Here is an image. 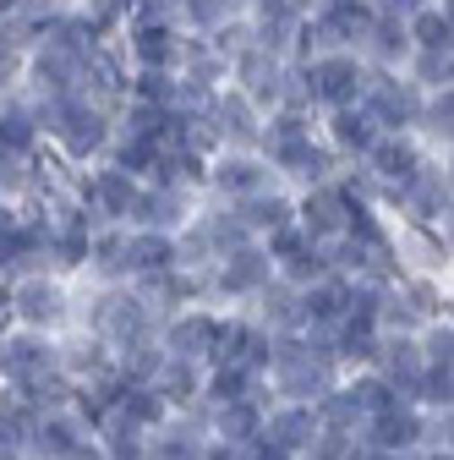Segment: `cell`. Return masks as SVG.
Wrapping results in <instances>:
<instances>
[{
  "label": "cell",
  "mask_w": 454,
  "mask_h": 460,
  "mask_svg": "<svg viewBox=\"0 0 454 460\" xmlns=\"http://www.w3.org/2000/svg\"><path fill=\"white\" fill-rule=\"evenodd\" d=\"M55 127H61V137H66L72 154H88V148H99V137H104L99 115H93V110H77V104H55Z\"/></svg>",
  "instance_id": "cell-1"
},
{
  "label": "cell",
  "mask_w": 454,
  "mask_h": 460,
  "mask_svg": "<svg viewBox=\"0 0 454 460\" xmlns=\"http://www.w3.org/2000/svg\"><path fill=\"white\" fill-rule=\"evenodd\" d=\"M279 378L291 394H318L323 389V362H312L307 351H279Z\"/></svg>",
  "instance_id": "cell-2"
},
{
  "label": "cell",
  "mask_w": 454,
  "mask_h": 460,
  "mask_svg": "<svg viewBox=\"0 0 454 460\" xmlns=\"http://www.w3.org/2000/svg\"><path fill=\"white\" fill-rule=\"evenodd\" d=\"M312 77H318V93H323V99H351V93H356V83H362L351 61H323Z\"/></svg>",
  "instance_id": "cell-3"
},
{
  "label": "cell",
  "mask_w": 454,
  "mask_h": 460,
  "mask_svg": "<svg viewBox=\"0 0 454 460\" xmlns=\"http://www.w3.org/2000/svg\"><path fill=\"white\" fill-rule=\"evenodd\" d=\"M44 362H49V345H39V340H17V345H6V351H0V367L17 373V378L39 373Z\"/></svg>",
  "instance_id": "cell-4"
},
{
  "label": "cell",
  "mask_w": 454,
  "mask_h": 460,
  "mask_svg": "<svg viewBox=\"0 0 454 460\" xmlns=\"http://www.w3.org/2000/svg\"><path fill=\"white\" fill-rule=\"evenodd\" d=\"M268 148H274V159H285V164H307L312 159V148L301 137V121H279L274 137H268Z\"/></svg>",
  "instance_id": "cell-5"
},
{
  "label": "cell",
  "mask_w": 454,
  "mask_h": 460,
  "mask_svg": "<svg viewBox=\"0 0 454 460\" xmlns=\"http://www.w3.org/2000/svg\"><path fill=\"white\" fill-rule=\"evenodd\" d=\"M268 274V258L263 252H236V263L224 269V291H247V285H258Z\"/></svg>",
  "instance_id": "cell-6"
},
{
  "label": "cell",
  "mask_w": 454,
  "mask_h": 460,
  "mask_svg": "<svg viewBox=\"0 0 454 460\" xmlns=\"http://www.w3.org/2000/svg\"><path fill=\"white\" fill-rule=\"evenodd\" d=\"M93 198H99L104 214H127V208H132V187H127V176H99V181H93Z\"/></svg>",
  "instance_id": "cell-7"
},
{
  "label": "cell",
  "mask_w": 454,
  "mask_h": 460,
  "mask_svg": "<svg viewBox=\"0 0 454 460\" xmlns=\"http://www.w3.org/2000/svg\"><path fill=\"white\" fill-rule=\"evenodd\" d=\"M127 263H137V269H164V263H170V242H159V236H137V242L127 247Z\"/></svg>",
  "instance_id": "cell-8"
},
{
  "label": "cell",
  "mask_w": 454,
  "mask_h": 460,
  "mask_svg": "<svg viewBox=\"0 0 454 460\" xmlns=\"http://www.w3.org/2000/svg\"><path fill=\"white\" fill-rule=\"evenodd\" d=\"M208 340H219V329L208 323V318H187L181 329H176V345L187 357H197V351H208Z\"/></svg>",
  "instance_id": "cell-9"
},
{
  "label": "cell",
  "mask_w": 454,
  "mask_h": 460,
  "mask_svg": "<svg viewBox=\"0 0 454 460\" xmlns=\"http://www.w3.org/2000/svg\"><path fill=\"white\" fill-rule=\"evenodd\" d=\"M378 170L383 176H416V154L406 143H383L378 148Z\"/></svg>",
  "instance_id": "cell-10"
},
{
  "label": "cell",
  "mask_w": 454,
  "mask_h": 460,
  "mask_svg": "<svg viewBox=\"0 0 454 460\" xmlns=\"http://www.w3.org/2000/svg\"><path fill=\"white\" fill-rule=\"evenodd\" d=\"M416 438V422L406 417V411H383V422H378V444H411Z\"/></svg>",
  "instance_id": "cell-11"
},
{
  "label": "cell",
  "mask_w": 454,
  "mask_h": 460,
  "mask_svg": "<svg viewBox=\"0 0 454 460\" xmlns=\"http://www.w3.org/2000/svg\"><path fill=\"white\" fill-rule=\"evenodd\" d=\"M104 323H109V329H121V334H137V329H143V307L127 302V296H116V302L104 307Z\"/></svg>",
  "instance_id": "cell-12"
},
{
  "label": "cell",
  "mask_w": 454,
  "mask_h": 460,
  "mask_svg": "<svg viewBox=\"0 0 454 460\" xmlns=\"http://www.w3.org/2000/svg\"><path fill=\"white\" fill-rule=\"evenodd\" d=\"M22 313L28 318H55V313H61V296H55L49 285H28V291H22Z\"/></svg>",
  "instance_id": "cell-13"
},
{
  "label": "cell",
  "mask_w": 454,
  "mask_h": 460,
  "mask_svg": "<svg viewBox=\"0 0 454 460\" xmlns=\"http://www.w3.org/2000/svg\"><path fill=\"white\" fill-rule=\"evenodd\" d=\"M416 39L438 55V49H449V17H438V12H422L416 17Z\"/></svg>",
  "instance_id": "cell-14"
},
{
  "label": "cell",
  "mask_w": 454,
  "mask_h": 460,
  "mask_svg": "<svg viewBox=\"0 0 454 460\" xmlns=\"http://www.w3.org/2000/svg\"><path fill=\"white\" fill-rule=\"evenodd\" d=\"M378 110L389 115V121H406V115H411L416 104H411V93H406V88H394V83H378Z\"/></svg>",
  "instance_id": "cell-15"
},
{
  "label": "cell",
  "mask_w": 454,
  "mask_h": 460,
  "mask_svg": "<svg viewBox=\"0 0 454 460\" xmlns=\"http://www.w3.org/2000/svg\"><path fill=\"white\" fill-rule=\"evenodd\" d=\"M307 219H312V230H334L339 219H345V203H339L334 192H323V198H312V208H307Z\"/></svg>",
  "instance_id": "cell-16"
},
{
  "label": "cell",
  "mask_w": 454,
  "mask_h": 460,
  "mask_svg": "<svg viewBox=\"0 0 454 460\" xmlns=\"http://www.w3.org/2000/svg\"><path fill=\"white\" fill-rule=\"evenodd\" d=\"M339 143L367 148L372 143V121H367V115H356V110H345V115H339Z\"/></svg>",
  "instance_id": "cell-17"
},
{
  "label": "cell",
  "mask_w": 454,
  "mask_h": 460,
  "mask_svg": "<svg viewBox=\"0 0 454 460\" xmlns=\"http://www.w3.org/2000/svg\"><path fill=\"white\" fill-rule=\"evenodd\" d=\"M219 121H224V132H231V137H252V115H247L241 99H224L219 104Z\"/></svg>",
  "instance_id": "cell-18"
},
{
  "label": "cell",
  "mask_w": 454,
  "mask_h": 460,
  "mask_svg": "<svg viewBox=\"0 0 454 460\" xmlns=\"http://www.w3.org/2000/svg\"><path fill=\"white\" fill-rule=\"evenodd\" d=\"M137 55H143V61H153V66L170 61V33L164 28H143L137 33Z\"/></svg>",
  "instance_id": "cell-19"
},
{
  "label": "cell",
  "mask_w": 454,
  "mask_h": 460,
  "mask_svg": "<svg viewBox=\"0 0 454 460\" xmlns=\"http://www.w3.org/2000/svg\"><path fill=\"white\" fill-rule=\"evenodd\" d=\"M307 433H312V417H307V411H291V417L274 422V438H279V444H301Z\"/></svg>",
  "instance_id": "cell-20"
},
{
  "label": "cell",
  "mask_w": 454,
  "mask_h": 460,
  "mask_svg": "<svg viewBox=\"0 0 454 460\" xmlns=\"http://www.w3.org/2000/svg\"><path fill=\"white\" fill-rule=\"evenodd\" d=\"M219 181H224V187H236V192H252V187L263 181V170H258V164H224V170H219Z\"/></svg>",
  "instance_id": "cell-21"
},
{
  "label": "cell",
  "mask_w": 454,
  "mask_h": 460,
  "mask_svg": "<svg viewBox=\"0 0 454 460\" xmlns=\"http://www.w3.org/2000/svg\"><path fill=\"white\" fill-rule=\"evenodd\" d=\"M241 72H247V83H252L258 93H274V61H263V55H247Z\"/></svg>",
  "instance_id": "cell-22"
},
{
  "label": "cell",
  "mask_w": 454,
  "mask_h": 460,
  "mask_svg": "<svg viewBox=\"0 0 454 460\" xmlns=\"http://www.w3.org/2000/svg\"><path fill=\"white\" fill-rule=\"evenodd\" d=\"M285 214H291V208L279 203V198H268V203H252V208H247V219H252V225H285Z\"/></svg>",
  "instance_id": "cell-23"
},
{
  "label": "cell",
  "mask_w": 454,
  "mask_h": 460,
  "mask_svg": "<svg viewBox=\"0 0 454 460\" xmlns=\"http://www.w3.org/2000/svg\"><path fill=\"white\" fill-rule=\"evenodd\" d=\"M443 198H449V187H443L438 176H422V192H416V208H422V214H432V208H438Z\"/></svg>",
  "instance_id": "cell-24"
},
{
  "label": "cell",
  "mask_w": 454,
  "mask_h": 460,
  "mask_svg": "<svg viewBox=\"0 0 454 460\" xmlns=\"http://www.w3.org/2000/svg\"><path fill=\"white\" fill-rule=\"evenodd\" d=\"M39 449H55V455H66V449H72V433H66L61 422H55V428H44V433H39Z\"/></svg>",
  "instance_id": "cell-25"
},
{
  "label": "cell",
  "mask_w": 454,
  "mask_h": 460,
  "mask_svg": "<svg viewBox=\"0 0 454 460\" xmlns=\"http://www.w3.org/2000/svg\"><path fill=\"white\" fill-rule=\"evenodd\" d=\"M339 302H345V291H334V285H323V291L312 296V313H339Z\"/></svg>",
  "instance_id": "cell-26"
},
{
  "label": "cell",
  "mask_w": 454,
  "mask_h": 460,
  "mask_svg": "<svg viewBox=\"0 0 454 460\" xmlns=\"http://www.w3.org/2000/svg\"><path fill=\"white\" fill-rule=\"evenodd\" d=\"M137 214H148V219H176V203H170V198H148V203H137Z\"/></svg>",
  "instance_id": "cell-27"
},
{
  "label": "cell",
  "mask_w": 454,
  "mask_h": 460,
  "mask_svg": "<svg viewBox=\"0 0 454 460\" xmlns=\"http://www.w3.org/2000/svg\"><path fill=\"white\" fill-rule=\"evenodd\" d=\"M159 460H197V444H181V438H170L159 449Z\"/></svg>",
  "instance_id": "cell-28"
},
{
  "label": "cell",
  "mask_w": 454,
  "mask_h": 460,
  "mask_svg": "<svg viewBox=\"0 0 454 460\" xmlns=\"http://www.w3.org/2000/svg\"><path fill=\"white\" fill-rule=\"evenodd\" d=\"M224 428H231V438H247V428H252V411H247V406H236L231 417H224Z\"/></svg>",
  "instance_id": "cell-29"
},
{
  "label": "cell",
  "mask_w": 454,
  "mask_h": 460,
  "mask_svg": "<svg viewBox=\"0 0 454 460\" xmlns=\"http://www.w3.org/2000/svg\"><path fill=\"white\" fill-rule=\"evenodd\" d=\"M345 455H351L345 438H323V444H318V460H345Z\"/></svg>",
  "instance_id": "cell-30"
},
{
  "label": "cell",
  "mask_w": 454,
  "mask_h": 460,
  "mask_svg": "<svg viewBox=\"0 0 454 460\" xmlns=\"http://www.w3.org/2000/svg\"><path fill=\"white\" fill-rule=\"evenodd\" d=\"M378 49H383V55L400 49V28H394V22H383V28H378Z\"/></svg>",
  "instance_id": "cell-31"
},
{
  "label": "cell",
  "mask_w": 454,
  "mask_h": 460,
  "mask_svg": "<svg viewBox=\"0 0 454 460\" xmlns=\"http://www.w3.org/2000/svg\"><path fill=\"white\" fill-rule=\"evenodd\" d=\"M214 236H219V242H241V225H236V219H219Z\"/></svg>",
  "instance_id": "cell-32"
},
{
  "label": "cell",
  "mask_w": 454,
  "mask_h": 460,
  "mask_svg": "<svg viewBox=\"0 0 454 460\" xmlns=\"http://www.w3.org/2000/svg\"><path fill=\"white\" fill-rule=\"evenodd\" d=\"M0 449H17V422L0 417Z\"/></svg>",
  "instance_id": "cell-33"
},
{
  "label": "cell",
  "mask_w": 454,
  "mask_h": 460,
  "mask_svg": "<svg viewBox=\"0 0 454 460\" xmlns=\"http://www.w3.org/2000/svg\"><path fill=\"white\" fill-rule=\"evenodd\" d=\"M12 72H17V61H12V55H6V49H0V88H6V83H12Z\"/></svg>",
  "instance_id": "cell-34"
},
{
  "label": "cell",
  "mask_w": 454,
  "mask_h": 460,
  "mask_svg": "<svg viewBox=\"0 0 454 460\" xmlns=\"http://www.w3.org/2000/svg\"><path fill=\"white\" fill-rule=\"evenodd\" d=\"M66 460H99V455H93V449H83V444H72V449H66Z\"/></svg>",
  "instance_id": "cell-35"
},
{
  "label": "cell",
  "mask_w": 454,
  "mask_h": 460,
  "mask_svg": "<svg viewBox=\"0 0 454 460\" xmlns=\"http://www.w3.org/2000/svg\"><path fill=\"white\" fill-rule=\"evenodd\" d=\"M6 318H12V302H6V296H0V323H6Z\"/></svg>",
  "instance_id": "cell-36"
},
{
  "label": "cell",
  "mask_w": 454,
  "mask_h": 460,
  "mask_svg": "<svg viewBox=\"0 0 454 460\" xmlns=\"http://www.w3.org/2000/svg\"><path fill=\"white\" fill-rule=\"evenodd\" d=\"M339 6H351V0H339Z\"/></svg>",
  "instance_id": "cell-37"
}]
</instances>
